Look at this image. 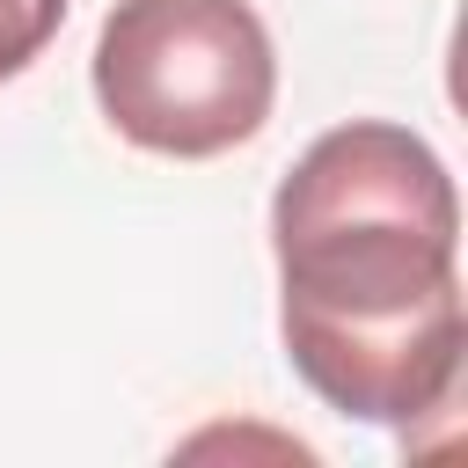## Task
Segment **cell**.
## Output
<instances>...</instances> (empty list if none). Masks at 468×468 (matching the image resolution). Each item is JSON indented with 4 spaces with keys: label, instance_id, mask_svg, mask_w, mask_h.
<instances>
[{
    "label": "cell",
    "instance_id": "1",
    "mask_svg": "<svg viewBox=\"0 0 468 468\" xmlns=\"http://www.w3.org/2000/svg\"><path fill=\"white\" fill-rule=\"evenodd\" d=\"M461 197L446 161L380 117L322 132L271 197L278 336L292 373L358 424L446 410L468 351Z\"/></svg>",
    "mask_w": 468,
    "mask_h": 468
},
{
    "label": "cell",
    "instance_id": "2",
    "mask_svg": "<svg viewBox=\"0 0 468 468\" xmlns=\"http://www.w3.org/2000/svg\"><path fill=\"white\" fill-rule=\"evenodd\" d=\"M278 51L249 0H117L95 37V102L117 139L212 161L263 132Z\"/></svg>",
    "mask_w": 468,
    "mask_h": 468
},
{
    "label": "cell",
    "instance_id": "3",
    "mask_svg": "<svg viewBox=\"0 0 468 468\" xmlns=\"http://www.w3.org/2000/svg\"><path fill=\"white\" fill-rule=\"evenodd\" d=\"M66 22V0H0V80H15Z\"/></svg>",
    "mask_w": 468,
    "mask_h": 468
}]
</instances>
